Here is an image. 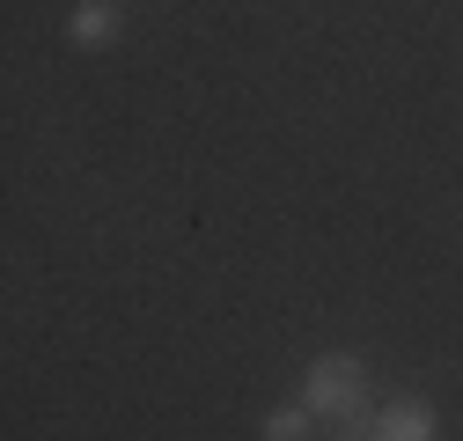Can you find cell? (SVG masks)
<instances>
[{"instance_id":"3","label":"cell","mask_w":463,"mask_h":441,"mask_svg":"<svg viewBox=\"0 0 463 441\" xmlns=\"http://www.w3.org/2000/svg\"><path fill=\"white\" fill-rule=\"evenodd\" d=\"M67 37L81 52H103L110 37H118V0H81V8L67 15Z\"/></svg>"},{"instance_id":"2","label":"cell","mask_w":463,"mask_h":441,"mask_svg":"<svg viewBox=\"0 0 463 441\" xmlns=\"http://www.w3.org/2000/svg\"><path fill=\"white\" fill-rule=\"evenodd\" d=\"M434 434H441V412L427 398H397L375 412V441H434Z\"/></svg>"},{"instance_id":"4","label":"cell","mask_w":463,"mask_h":441,"mask_svg":"<svg viewBox=\"0 0 463 441\" xmlns=\"http://www.w3.org/2000/svg\"><path fill=\"white\" fill-rule=\"evenodd\" d=\"M309 427H317L309 405H279V412H265V441H309Z\"/></svg>"},{"instance_id":"1","label":"cell","mask_w":463,"mask_h":441,"mask_svg":"<svg viewBox=\"0 0 463 441\" xmlns=\"http://www.w3.org/2000/svg\"><path fill=\"white\" fill-rule=\"evenodd\" d=\"M302 405H309L317 419H361V405H368V368H361L354 353H317L309 375H302Z\"/></svg>"}]
</instances>
